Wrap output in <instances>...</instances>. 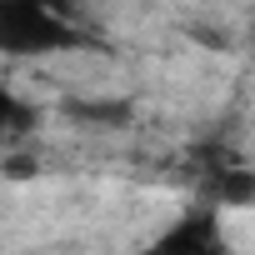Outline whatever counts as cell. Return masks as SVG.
I'll return each instance as SVG.
<instances>
[{"instance_id":"2","label":"cell","mask_w":255,"mask_h":255,"mask_svg":"<svg viewBox=\"0 0 255 255\" xmlns=\"http://www.w3.org/2000/svg\"><path fill=\"white\" fill-rule=\"evenodd\" d=\"M135 255H225L220 245V225L210 210H190L185 220H175L170 230H160L150 245H140Z\"/></svg>"},{"instance_id":"1","label":"cell","mask_w":255,"mask_h":255,"mask_svg":"<svg viewBox=\"0 0 255 255\" xmlns=\"http://www.w3.org/2000/svg\"><path fill=\"white\" fill-rule=\"evenodd\" d=\"M90 40L55 5H40V0H5L0 5V50L5 55H60Z\"/></svg>"},{"instance_id":"4","label":"cell","mask_w":255,"mask_h":255,"mask_svg":"<svg viewBox=\"0 0 255 255\" xmlns=\"http://www.w3.org/2000/svg\"><path fill=\"white\" fill-rule=\"evenodd\" d=\"M40 125V110L35 105H25L15 90H5V140H20V135H30Z\"/></svg>"},{"instance_id":"3","label":"cell","mask_w":255,"mask_h":255,"mask_svg":"<svg viewBox=\"0 0 255 255\" xmlns=\"http://www.w3.org/2000/svg\"><path fill=\"white\" fill-rule=\"evenodd\" d=\"M65 115L90 130H120L130 125V100H65Z\"/></svg>"}]
</instances>
